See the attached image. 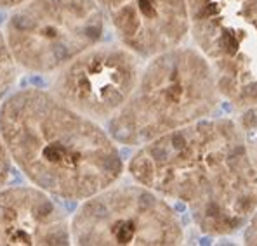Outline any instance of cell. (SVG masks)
Listing matches in <instances>:
<instances>
[{
	"label": "cell",
	"mask_w": 257,
	"mask_h": 246,
	"mask_svg": "<svg viewBox=\"0 0 257 246\" xmlns=\"http://www.w3.org/2000/svg\"><path fill=\"white\" fill-rule=\"evenodd\" d=\"M243 243L248 246H257V210L243 227Z\"/></svg>",
	"instance_id": "cell-13"
},
{
	"label": "cell",
	"mask_w": 257,
	"mask_h": 246,
	"mask_svg": "<svg viewBox=\"0 0 257 246\" xmlns=\"http://www.w3.org/2000/svg\"><path fill=\"white\" fill-rule=\"evenodd\" d=\"M54 196L37 185L0 187V246L71 243V220Z\"/></svg>",
	"instance_id": "cell-9"
},
{
	"label": "cell",
	"mask_w": 257,
	"mask_h": 246,
	"mask_svg": "<svg viewBox=\"0 0 257 246\" xmlns=\"http://www.w3.org/2000/svg\"><path fill=\"white\" fill-rule=\"evenodd\" d=\"M190 39L236 111L257 106V0H186Z\"/></svg>",
	"instance_id": "cell-6"
},
{
	"label": "cell",
	"mask_w": 257,
	"mask_h": 246,
	"mask_svg": "<svg viewBox=\"0 0 257 246\" xmlns=\"http://www.w3.org/2000/svg\"><path fill=\"white\" fill-rule=\"evenodd\" d=\"M127 170L186 206L203 236H235L257 210V170L238 120L210 116L155 139L138 147Z\"/></svg>",
	"instance_id": "cell-1"
},
{
	"label": "cell",
	"mask_w": 257,
	"mask_h": 246,
	"mask_svg": "<svg viewBox=\"0 0 257 246\" xmlns=\"http://www.w3.org/2000/svg\"><path fill=\"white\" fill-rule=\"evenodd\" d=\"M146 61L132 96L108 122L122 146L141 147L210 118L224 101L212 66L195 45H177Z\"/></svg>",
	"instance_id": "cell-3"
},
{
	"label": "cell",
	"mask_w": 257,
	"mask_h": 246,
	"mask_svg": "<svg viewBox=\"0 0 257 246\" xmlns=\"http://www.w3.org/2000/svg\"><path fill=\"white\" fill-rule=\"evenodd\" d=\"M0 135L23 175L63 201H85L125 170L111 134L52 90L9 94L0 106Z\"/></svg>",
	"instance_id": "cell-2"
},
{
	"label": "cell",
	"mask_w": 257,
	"mask_h": 246,
	"mask_svg": "<svg viewBox=\"0 0 257 246\" xmlns=\"http://www.w3.org/2000/svg\"><path fill=\"white\" fill-rule=\"evenodd\" d=\"M30 0H0V9H16Z\"/></svg>",
	"instance_id": "cell-14"
},
{
	"label": "cell",
	"mask_w": 257,
	"mask_h": 246,
	"mask_svg": "<svg viewBox=\"0 0 257 246\" xmlns=\"http://www.w3.org/2000/svg\"><path fill=\"white\" fill-rule=\"evenodd\" d=\"M238 125H240L241 134H243L250 161L257 170V106L241 109L240 116H238Z\"/></svg>",
	"instance_id": "cell-11"
},
{
	"label": "cell",
	"mask_w": 257,
	"mask_h": 246,
	"mask_svg": "<svg viewBox=\"0 0 257 246\" xmlns=\"http://www.w3.org/2000/svg\"><path fill=\"white\" fill-rule=\"evenodd\" d=\"M122 45L141 59L183 45L190 37L186 0H96Z\"/></svg>",
	"instance_id": "cell-8"
},
{
	"label": "cell",
	"mask_w": 257,
	"mask_h": 246,
	"mask_svg": "<svg viewBox=\"0 0 257 246\" xmlns=\"http://www.w3.org/2000/svg\"><path fill=\"white\" fill-rule=\"evenodd\" d=\"M141 58L122 44H97L58 71L52 92L96 122H109L132 96Z\"/></svg>",
	"instance_id": "cell-7"
},
{
	"label": "cell",
	"mask_w": 257,
	"mask_h": 246,
	"mask_svg": "<svg viewBox=\"0 0 257 246\" xmlns=\"http://www.w3.org/2000/svg\"><path fill=\"white\" fill-rule=\"evenodd\" d=\"M18 80V63L6 40V33L0 32V101H4L13 90Z\"/></svg>",
	"instance_id": "cell-10"
},
{
	"label": "cell",
	"mask_w": 257,
	"mask_h": 246,
	"mask_svg": "<svg viewBox=\"0 0 257 246\" xmlns=\"http://www.w3.org/2000/svg\"><path fill=\"white\" fill-rule=\"evenodd\" d=\"M106 18L96 0H30L6 23V40L18 66L35 75L61 71L101 44Z\"/></svg>",
	"instance_id": "cell-4"
},
{
	"label": "cell",
	"mask_w": 257,
	"mask_h": 246,
	"mask_svg": "<svg viewBox=\"0 0 257 246\" xmlns=\"http://www.w3.org/2000/svg\"><path fill=\"white\" fill-rule=\"evenodd\" d=\"M184 239L169 199L139 182H115L82 201L71 217V243L80 246H177Z\"/></svg>",
	"instance_id": "cell-5"
},
{
	"label": "cell",
	"mask_w": 257,
	"mask_h": 246,
	"mask_svg": "<svg viewBox=\"0 0 257 246\" xmlns=\"http://www.w3.org/2000/svg\"><path fill=\"white\" fill-rule=\"evenodd\" d=\"M11 156L6 149V144L2 141V135H0V187L9 180L11 175Z\"/></svg>",
	"instance_id": "cell-12"
}]
</instances>
